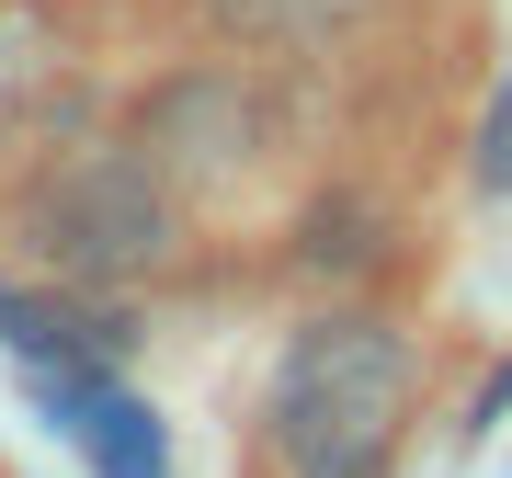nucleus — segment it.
<instances>
[{"instance_id": "nucleus-1", "label": "nucleus", "mask_w": 512, "mask_h": 478, "mask_svg": "<svg viewBox=\"0 0 512 478\" xmlns=\"http://www.w3.org/2000/svg\"><path fill=\"white\" fill-rule=\"evenodd\" d=\"M410 410H421V342L387 308H319L274 365L262 467L274 478H387Z\"/></svg>"}, {"instance_id": "nucleus-2", "label": "nucleus", "mask_w": 512, "mask_h": 478, "mask_svg": "<svg viewBox=\"0 0 512 478\" xmlns=\"http://www.w3.org/2000/svg\"><path fill=\"white\" fill-rule=\"evenodd\" d=\"M23 239L57 285H92V296L148 285L183 251V183L137 137H80L23 183Z\"/></svg>"}, {"instance_id": "nucleus-3", "label": "nucleus", "mask_w": 512, "mask_h": 478, "mask_svg": "<svg viewBox=\"0 0 512 478\" xmlns=\"http://www.w3.org/2000/svg\"><path fill=\"white\" fill-rule=\"evenodd\" d=\"M148 160L171 171L194 205L205 194H239V183H262V160L285 148V103H274V80L262 69H228V57H205V69H171L160 92L137 103V126H126Z\"/></svg>"}, {"instance_id": "nucleus-4", "label": "nucleus", "mask_w": 512, "mask_h": 478, "mask_svg": "<svg viewBox=\"0 0 512 478\" xmlns=\"http://www.w3.org/2000/svg\"><path fill=\"white\" fill-rule=\"evenodd\" d=\"M0 353H12L35 387H80V376H114V353H126V319H114L92 285L0 296Z\"/></svg>"}, {"instance_id": "nucleus-5", "label": "nucleus", "mask_w": 512, "mask_h": 478, "mask_svg": "<svg viewBox=\"0 0 512 478\" xmlns=\"http://www.w3.org/2000/svg\"><path fill=\"white\" fill-rule=\"evenodd\" d=\"M35 399L69 422V444H80V467H92V478H171V433H160V410H148L126 376L35 387Z\"/></svg>"}, {"instance_id": "nucleus-6", "label": "nucleus", "mask_w": 512, "mask_h": 478, "mask_svg": "<svg viewBox=\"0 0 512 478\" xmlns=\"http://www.w3.org/2000/svg\"><path fill=\"white\" fill-rule=\"evenodd\" d=\"M205 12H217L239 46H274V57H319V46H342L353 23L376 12V0H205Z\"/></svg>"}, {"instance_id": "nucleus-7", "label": "nucleus", "mask_w": 512, "mask_h": 478, "mask_svg": "<svg viewBox=\"0 0 512 478\" xmlns=\"http://www.w3.org/2000/svg\"><path fill=\"white\" fill-rule=\"evenodd\" d=\"M467 148H478V160H467L478 194H512V69L490 80V103H478V137H467Z\"/></svg>"}]
</instances>
